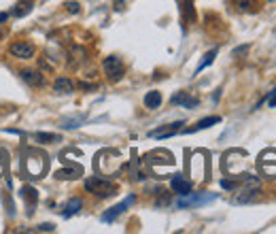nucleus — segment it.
Segmentation results:
<instances>
[{
  "mask_svg": "<svg viewBox=\"0 0 276 234\" xmlns=\"http://www.w3.org/2000/svg\"><path fill=\"white\" fill-rule=\"evenodd\" d=\"M34 45L28 43V41H15L13 45L9 47V53L17 57V60H30V57H34Z\"/></svg>",
  "mask_w": 276,
  "mask_h": 234,
  "instance_id": "obj_8",
  "label": "nucleus"
},
{
  "mask_svg": "<svg viewBox=\"0 0 276 234\" xmlns=\"http://www.w3.org/2000/svg\"><path fill=\"white\" fill-rule=\"evenodd\" d=\"M3 170H5V168H3V164H0V174H3Z\"/></svg>",
  "mask_w": 276,
  "mask_h": 234,
  "instance_id": "obj_32",
  "label": "nucleus"
},
{
  "mask_svg": "<svg viewBox=\"0 0 276 234\" xmlns=\"http://www.w3.org/2000/svg\"><path fill=\"white\" fill-rule=\"evenodd\" d=\"M136 202V196L134 194H130L128 198H126V200H121V202H119V204H115V207H111L109 211H106V213L102 215V221H104V224H111V221H115L119 215H121V213H126V211L132 207V204H134Z\"/></svg>",
  "mask_w": 276,
  "mask_h": 234,
  "instance_id": "obj_7",
  "label": "nucleus"
},
{
  "mask_svg": "<svg viewBox=\"0 0 276 234\" xmlns=\"http://www.w3.org/2000/svg\"><path fill=\"white\" fill-rule=\"evenodd\" d=\"M37 230H39V232H53V230H55V226H53V224H41Z\"/></svg>",
  "mask_w": 276,
  "mask_h": 234,
  "instance_id": "obj_28",
  "label": "nucleus"
},
{
  "mask_svg": "<svg viewBox=\"0 0 276 234\" xmlns=\"http://www.w3.org/2000/svg\"><path fill=\"white\" fill-rule=\"evenodd\" d=\"M96 170H98L102 177H111L119 170L121 166V158H119V151H113V149H104L96 156V162H94Z\"/></svg>",
  "mask_w": 276,
  "mask_h": 234,
  "instance_id": "obj_2",
  "label": "nucleus"
},
{
  "mask_svg": "<svg viewBox=\"0 0 276 234\" xmlns=\"http://www.w3.org/2000/svg\"><path fill=\"white\" fill-rule=\"evenodd\" d=\"M198 102H200L198 98L187 96L185 92H178V94H174V96H172V104H181V107H185V109H196Z\"/></svg>",
  "mask_w": 276,
  "mask_h": 234,
  "instance_id": "obj_14",
  "label": "nucleus"
},
{
  "mask_svg": "<svg viewBox=\"0 0 276 234\" xmlns=\"http://www.w3.org/2000/svg\"><path fill=\"white\" fill-rule=\"evenodd\" d=\"M85 190L98 198H111L117 194V185L104 177H89L85 179Z\"/></svg>",
  "mask_w": 276,
  "mask_h": 234,
  "instance_id": "obj_3",
  "label": "nucleus"
},
{
  "mask_svg": "<svg viewBox=\"0 0 276 234\" xmlns=\"http://www.w3.org/2000/svg\"><path fill=\"white\" fill-rule=\"evenodd\" d=\"M219 198V194H212V192H198V194H185L176 200L178 209H196V207H204V204H210Z\"/></svg>",
  "mask_w": 276,
  "mask_h": 234,
  "instance_id": "obj_4",
  "label": "nucleus"
},
{
  "mask_svg": "<svg viewBox=\"0 0 276 234\" xmlns=\"http://www.w3.org/2000/svg\"><path fill=\"white\" fill-rule=\"evenodd\" d=\"M221 122V117H217V115H210V117H204V120H200L194 128H189L187 132H198V130H206V128H210V126H214V124H219Z\"/></svg>",
  "mask_w": 276,
  "mask_h": 234,
  "instance_id": "obj_17",
  "label": "nucleus"
},
{
  "mask_svg": "<svg viewBox=\"0 0 276 234\" xmlns=\"http://www.w3.org/2000/svg\"><path fill=\"white\" fill-rule=\"evenodd\" d=\"M257 168L263 177L276 179V149H266L261 151V156L257 160Z\"/></svg>",
  "mask_w": 276,
  "mask_h": 234,
  "instance_id": "obj_5",
  "label": "nucleus"
},
{
  "mask_svg": "<svg viewBox=\"0 0 276 234\" xmlns=\"http://www.w3.org/2000/svg\"><path fill=\"white\" fill-rule=\"evenodd\" d=\"M79 177H83V168L79 164H73V166H68V168H59L55 172V179H59V181H73Z\"/></svg>",
  "mask_w": 276,
  "mask_h": 234,
  "instance_id": "obj_11",
  "label": "nucleus"
},
{
  "mask_svg": "<svg viewBox=\"0 0 276 234\" xmlns=\"http://www.w3.org/2000/svg\"><path fill=\"white\" fill-rule=\"evenodd\" d=\"M53 92H57V94H73L75 92V83L68 77H57L53 81Z\"/></svg>",
  "mask_w": 276,
  "mask_h": 234,
  "instance_id": "obj_15",
  "label": "nucleus"
},
{
  "mask_svg": "<svg viewBox=\"0 0 276 234\" xmlns=\"http://www.w3.org/2000/svg\"><path fill=\"white\" fill-rule=\"evenodd\" d=\"M183 15L187 21H194L196 13H194V7H191V0H183Z\"/></svg>",
  "mask_w": 276,
  "mask_h": 234,
  "instance_id": "obj_22",
  "label": "nucleus"
},
{
  "mask_svg": "<svg viewBox=\"0 0 276 234\" xmlns=\"http://www.w3.org/2000/svg\"><path fill=\"white\" fill-rule=\"evenodd\" d=\"M214 57H217V49H210V51H208L206 55H204V60L200 62V66L196 68V75H200L204 68H208V66H210V64L214 62Z\"/></svg>",
  "mask_w": 276,
  "mask_h": 234,
  "instance_id": "obj_19",
  "label": "nucleus"
},
{
  "mask_svg": "<svg viewBox=\"0 0 276 234\" xmlns=\"http://www.w3.org/2000/svg\"><path fill=\"white\" fill-rule=\"evenodd\" d=\"M9 160V151L5 147H0V164H5Z\"/></svg>",
  "mask_w": 276,
  "mask_h": 234,
  "instance_id": "obj_29",
  "label": "nucleus"
},
{
  "mask_svg": "<svg viewBox=\"0 0 276 234\" xmlns=\"http://www.w3.org/2000/svg\"><path fill=\"white\" fill-rule=\"evenodd\" d=\"M64 7H66L68 13H79V11H81V5H79V3H66Z\"/></svg>",
  "mask_w": 276,
  "mask_h": 234,
  "instance_id": "obj_26",
  "label": "nucleus"
},
{
  "mask_svg": "<svg viewBox=\"0 0 276 234\" xmlns=\"http://www.w3.org/2000/svg\"><path fill=\"white\" fill-rule=\"evenodd\" d=\"M21 160H23V174L28 179H43L47 170H49V156L37 147H28L21 154Z\"/></svg>",
  "mask_w": 276,
  "mask_h": 234,
  "instance_id": "obj_1",
  "label": "nucleus"
},
{
  "mask_svg": "<svg viewBox=\"0 0 276 234\" xmlns=\"http://www.w3.org/2000/svg\"><path fill=\"white\" fill-rule=\"evenodd\" d=\"M21 200H23V204L28 207V215H32L34 207H37V202H39V192L34 190L32 185H23L21 187Z\"/></svg>",
  "mask_w": 276,
  "mask_h": 234,
  "instance_id": "obj_9",
  "label": "nucleus"
},
{
  "mask_svg": "<svg viewBox=\"0 0 276 234\" xmlns=\"http://www.w3.org/2000/svg\"><path fill=\"white\" fill-rule=\"evenodd\" d=\"M102 68H104V75L109 77L111 81H119V79L124 77V62L119 60L117 55H109V57H104Z\"/></svg>",
  "mask_w": 276,
  "mask_h": 234,
  "instance_id": "obj_6",
  "label": "nucleus"
},
{
  "mask_svg": "<svg viewBox=\"0 0 276 234\" xmlns=\"http://www.w3.org/2000/svg\"><path fill=\"white\" fill-rule=\"evenodd\" d=\"M170 187H172V192H176L178 196H185L191 192V187H194V183H191L189 179H185L183 174H174L172 181H170Z\"/></svg>",
  "mask_w": 276,
  "mask_h": 234,
  "instance_id": "obj_10",
  "label": "nucleus"
},
{
  "mask_svg": "<svg viewBox=\"0 0 276 234\" xmlns=\"http://www.w3.org/2000/svg\"><path fill=\"white\" fill-rule=\"evenodd\" d=\"M221 187H223V190H236L238 181H236V179H234V181H232V179H223V181H221Z\"/></svg>",
  "mask_w": 276,
  "mask_h": 234,
  "instance_id": "obj_25",
  "label": "nucleus"
},
{
  "mask_svg": "<svg viewBox=\"0 0 276 234\" xmlns=\"http://www.w3.org/2000/svg\"><path fill=\"white\" fill-rule=\"evenodd\" d=\"M81 207H83V200H81V198H70V200L64 204V217H73V215H77L79 211H81Z\"/></svg>",
  "mask_w": 276,
  "mask_h": 234,
  "instance_id": "obj_18",
  "label": "nucleus"
},
{
  "mask_svg": "<svg viewBox=\"0 0 276 234\" xmlns=\"http://www.w3.org/2000/svg\"><path fill=\"white\" fill-rule=\"evenodd\" d=\"M34 138L39 143H59V134H51V132H37Z\"/></svg>",
  "mask_w": 276,
  "mask_h": 234,
  "instance_id": "obj_20",
  "label": "nucleus"
},
{
  "mask_svg": "<svg viewBox=\"0 0 276 234\" xmlns=\"http://www.w3.org/2000/svg\"><path fill=\"white\" fill-rule=\"evenodd\" d=\"M268 107H270V109L276 107V87L270 92V96H268Z\"/></svg>",
  "mask_w": 276,
  "mask_h": 234,
  "instance_id": "obj_27",
  "label": "nucleus"
},
{
  "mask_svg": "<svg viewBox=\"0 0 276 234\" xmlns=\"http://www.w3.org/2000/svg\"><path fill=\"white\" fill-rule=\"evenodd\" d=\"M162 92H158V90H153V92H147L145 94V107L147 109H160L162 107Z\"/></svg>",
  "mask_w": 276,
  "mask_h": 234,
  "instance_id": "obj_16",
  "label": "nucleus"
},
{
  "mask_svg": "<svg viewBox=\"0 0 276 234\" xmlns=\"http://www.w3.org/2000/svg\"><path fill=\"white\" fill-rule=\"evenodd\" d=\"M83 120H85L83 115L73 117V120H64V122H62V128H70V130H73V128H79V126H81V122H83Z\"/></svg>",
  "mask_w": 276,
  "mask_h": 234,
  "instance_id": "obj_24",
  "label": "nucleus"
},
{
  "mask_svg": "<svg viewBox=\"0 0 276 234\" xmlns=\"http://www.w3.org/2000/svg\"><path fill=\"white\" fill-rule=\"evenodd\" d=\"M247 49H249L247 45H244V47H238V49H234V55H240V53H244Z\"/></svg>",
  "mask_w": 276,
  "mask_h": 234,
  "instance_id": "obj_30",
  "label": "nucleus"
},
{
  "mask_svg": "<svg viewBox=\"0 0 276 234\" xmlns=\"http://www.w3.org/2000/svg\"><path fill=\"white\" fill-rule=\"evenodd\" d=\"M240 11H255V0H234Z\"/></svg>",
  "mask_w": 276,
  "mask_h": 234,
  "instance_id": "obj_23",
  "label": "nucleus"
},
{
  "mask_svg": "<svg viewBox=\"0 0 276 234\" xmlns=\"http://www.w3.org/2000/svg\"><path fill=\"white\" fill-rule=\"evenodd\" d=\"M181 126H183V122H176V124H170V126H164V128H160V130H151L149 136H153V138H168V136H174Z\"/></svg>",
  "mask_w": 276,
  "mask_h": 234,
  "instance_id": "obj_13",
  "label": "nucleus"
},
{
  "mask_svg": "<svg viewBox=\"0 0 276 234\" xmlns=\"http://www.w3.org/2000/svg\"><path fill=\"white\" fill-rule=\"evenodd\" d=\"M21 79L26 81L28 85H32V87H41V85H45V75H41L39 70H21Z\"/></svg>",
  "mask_w": 276,
  "mask_h": 234,
  "instance_id": "obj_12",
  "label": "nucleus"
},
{
  "mask_svg": "<svg viewBox=\"0 0 276 234\" xmlns=\"http://www.w3.org/2000/svg\"><path fill=\"white\" fill-rule=\"evenodd\" d=\"M30 11H32V5H30V3H21V5H15L13 15H15V17H23V15H28Z\"/></svg>",
  "mask_w": 276,
  "mask_h": 234,
  "instance_id": "obj_21",
  "label": "nucleus"
},
{
  "mask_svg": "<svg viewBox=\"0 0 276 234\" xmlns=\"http://www.w3.org/2000/svg\"><path fill=\"white\" fill-rule=\"evenodd\" d=\"M5 19H9V13H0V23H3Z\"/></svg>",
  "mask_w": 276,
  "mask_h": 234,
  "instance_id": "obj_31",
  "label": "nucleus"
}]
</instances>
